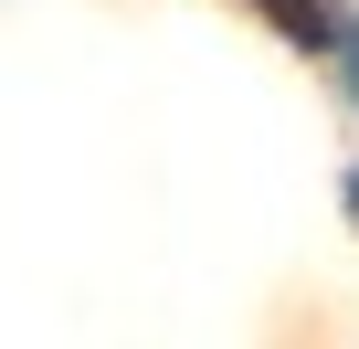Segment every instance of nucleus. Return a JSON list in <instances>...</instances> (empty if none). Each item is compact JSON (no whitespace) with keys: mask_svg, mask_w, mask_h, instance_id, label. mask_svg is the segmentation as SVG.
I'll list each match as a JSON object with an SVG mask.
<instances>
[{"mask_svg":"<svg viewBox=\"0 0 359 349\" xmlns=\"http://www.w3.org/2000/svg\"><path fill=\"white\" fill-rule=\"evenodd\" d=\"M254 11H275V32H285V43H306V53H317V43L338 32V22L317 11V0H254Z\"/></svg>","mask_w":359,"mask_h":349,"instance_id":"obj_1","label":"nucleus"}]
</instances>
